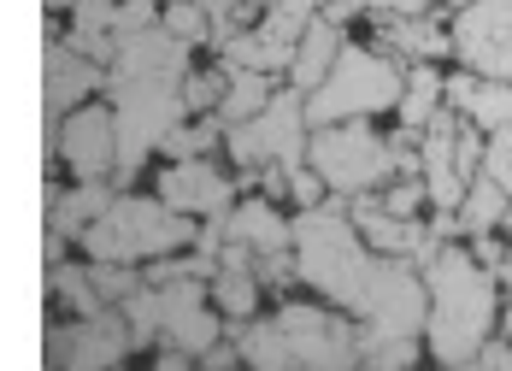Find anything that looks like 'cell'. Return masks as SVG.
<instances>
[{
    "label": "cell",
    "mask_w": 512,
    "mask_h": 371,
    "mask_svg": "<svg viewBox=\"0 0 512 371\" xmlns=\"http://www.w3.org/2000/svg\"><path fill=\"white\" fill-rule=\"evenodd\" d=\"M424 336L436 366L460 371L495 336V271L477 260L471 248H436L424 260Z\"/></svg>",
    "instance_id": "obj_1"
},
{
    "label": "cell",
    "mask_w": 512,
    "mask_h": 371,
    "mask_svg": "<svg viewBox=\"0 0 512 371\" xmlns=\"http://www.w3.org/2000/svg\"><path fill=\"white\" fill-rule=\"evenodd\" d=\"M359 360L377 371H401L418 360V336H424V277L401 254H377L365 271V295H359Z\"/></svg>",
    "instance_id": "obj_2"
},
{
    "label": "cell",
    "mask_w": 512,
    "mask_h": 371,
    "mask_svg": "<svg viewBox=\"0 0 512 371\" xmlns=\"http://www.w3.org/2000/svg\"><path fill=\"white\" fill-rule=\"evenodd\" d=\"M289 260L295 277L318 289L330 307L354 313L359 295H365V271H371V248L359 242L348 207H301V218L289 224Z\"/></svg>",
    "instance_id": "obj_3"
},
{
    "label": "cell",
    "mask_w": 512,
    "mask_h": 371,
    "mask_svg": "<svg viewBox=\"0 0 512 371\" xmlns=\"http://www.w3.org/2000/svg\"><path fill=\"white\" fill-rule=\"evenodd\" d=\"M118 313L130 324V342H136V348H142V342H165V348H177V354H189V360L224 336L218 307H212V295H206V277L136 283V289L118 301Z\"/></svg>",
    "instance_id": "obj_4"
},
{
    "label": "cell",
    "mask_w": 512,
    "mask_h": 371,
    "mask_svg": "<svg viewBox=\"0 0 512 371\" xmlns=\"http://www.w3.org/2000/svg\"><path fill=\"white\" fill-rule=\"evenodd\" d=\"M83 254L89 260H118L142 265L154 254H177L195 242V218L171 212L165 201H142V195H112L95 224H83Z\"/></svg>",
    "instance_id": "obj_5"
},
{
    "label": "cell",
    "mask_w": 512,
    "mask_h": 371,
    "mask_svg": "<svg viewBox=\"0 0 512 371\" xmlns=\"http://www.w3.org/2000/svg\"><path fill=\"white\" fill-rule=\"evenodd\" d=\"M401 65L377 48H348L336 53V65L307 89V130L312 124H342V118H377L401 101Z\"/></svg>",
    "instance_id": "obj_6"
},
{
    "label": "cell",
    "mask_w": 512,
    "mask_h": 371,
    "mask_svg": "<svg viewBox=\"0 0 512 371\" xmlns=\"http://www.w3.org/2000/svg\"><path fill=\"white\" fill-rule=\"evenodd\" d=\"M106 101H112V130H118V171L136 177L142 159L159 148L171 124H183V77H118L106 71Z\"/></svg>",
    "instance_id": "obj_7"
},
{
    "label": "cell",
    "mask_w": 512,
    "mask_h": 371,
    "mask_svg": "<svg viewBox=\"0 0 512 371\" xmlns=\"http://www.w3.org/2000/svg\"><path fill=\"white\" fill-rule=\"evenodd\" d=\"M307 165L324 177L330 195L354 201L395 177V142L371 130V118H342V124H312L307 130Z\"/></svg>",
    "instance_id": "obj_8"
},
{
    "label": "cell",
    "mask_w": 512,
    "mask_h": 371,
    "mask_svg": "<svg viewBox=\"0 0 512 371\" xmlns=\"http://www.w3.org/2000/svg\"><path fill=\"white\" fill-rule=\"evenodd\" d=\"M224 142H230V159L242 165V171H259V165H301L307 159V95L301 89H271V101L259 106L254 118H242V124H230L224 130Z\"/></svg>",
    "instance_id": "obj_9"
},
{
    "label": "cell",
    "mask_w": 512,
    "mask_h": 371,
    "mask_svg": "<svg viewBox=\"0 0 512 371\" xmlns=\"http://www.w3.org/2000/svg\"><path fill=\"white\" fill-rule=\"evenodd\" d=\"M277 342L289 366H312V371H342L359 366V324L342 318V307H312V301H289L277 307Z\"/></svg>",
    "instance_id": "obj_10"
},
{
    "label": "cell",
    "mask_w": 512,
    "mask_h": 371,
    "mask_svg": "<svg viewBox=\"0 0 512 371\" xmlns=\"http://www.w3.org/2000/svg\"><path fill=\"white\" fill-rule=\"evenodd\" d=\"M448 48L460 53L465 71L512 83V0H460Z\"/></svg>",
    "instance_id": "obj_11"
},
{
    "label": "cell",
    "mask_w": 512,
    "mask_h": 371,
    "mask_svg": "<svg viewBox=\"0 0 512 371\" xmlns=\"http://www.w3.org/2000/svg\"><path fill=\"white\" fill-rule=\"evenodd\" d=\"M130 348H136V342H130V324H124V313H118V307L83 313V318L59 324V330L48 336V360H53V366H77V371L118 366Z\"/></svg>",
    "instance_id": "obj_12"
},
{
    "label": "cell",
    "mask_w": 512,
    "mask_h": 371,
    "mask_svg": "<svg viewBox=\"0 0 512 371\" xmlns=\"http://www.w3.org/2000/svg\"><path fill=\"white\" fill-rule=\"evenodd\" d=\"M59 159L65 171H77L83 183H106L118 171V130H112V106H71L59 118Z\"/></svg>",
    "instance_id": "obj_13"
},
{
    "label": "cell",
    "mask_w": 512,
    "mask_h": 371,
    "mask_svg": "<svg viewBox=\"0 0 512 371\" xmlns=\"http://www.w3.org/2000/svg\"><path fill=\"white\" fill-rule=\"evenodd\" d=\"M159 201L183 218H224L236 201V183L212 165L206 154L195 159H171V171L159 177Z\"/></svg>",
    "instance_id": "obj_14"
},
{
    "label": "cell",
    "mask_w": 512,
    "mask_h": 371,
    "mask_svg": "<svg viewBox=\"0 0 512 371\" xmlns=\"http://www.w3.org/2000/svg\"><path fill=\"white\" fill-rule=\"evenodd\" d=\"M348 218H354V230H359V242L371 248V254H401V260H430L442 242L418 224V218H395V212H383L371 195H354L348 201Z\"/></svg>",
    "instance_id": "obj_15"
},
{
    "label": "cell",
    "mask_w": 512,
    "mask_h": 371,
    "mask_svg": "<svg viewBox=\"0 0 512 371\" xmlns=\"http://www.w3.org/2000/svg\"><path fill=\"white\" fill-rule=\"evenodd\" d=\"M442 101L471 118V130H507L512 124V83L501 77H477V71H454L442 77Z\"/></svg>",
    "instance_id": "obj_16"
},
{
    "label": "cell",
    "mask_w": 512,
    "mask_h": 371,
    "mask_svg": "<svg viewBox=\"0 0 512 371\" xmlns=\"http://www.w3.org/2000/svg\"><path fill=\"white\" fill-rule=\"evenodd\" d=\"M101 83H106V65H95L89 53H77L71 42L48 48V112L53 118H65L77 101H89Z\"/></svg>",
    "instance_id": "obj_17"
},
{
    "label": "cell",
    "mask_w": 512,
    "mask_h": 371,
    "mask_svg": "<svg viewBox=\"0 0 512 371\" xmlns=\"http://www.w3.org/2000/svg\"><path fill=\"white\" fill-rule=\"evenodd\" d=\"M224 236L254 248V254H283L289 248V218L271 207V201H242V207L224 212Z\"/></svg>",
    "instance_id": "obj_18"
},
{
    "label": "cell",
    "mask_w": 512,
    "mask_h": 371,
    "mask_svg": "<svg viewBox=\"0 0 512 371\" xmlns=\"http://www.w3.org/2000/svg\"><path fill=\"white\" fill-rule=\"evenodd\" d=\"M336 53H342V24H330V18L318 12L307 30L295 36V53H289V77H295V89H301V95L318 89V77L336 65Z\"/></svg>",
    "instance_id": "obj_19"
},
{
    "label": "cell",
    "mask_w": 512,
    "mask_h": 371,
    "mask_svg": "<svg viewBox=\"0 0 512 371\" xmlns=\"http://www.w3.org/2000/svg\"><path fill=\"white\" fill-rule=\"evenodd\" d=\"M383 18V42L395 53H412V59H442L448 48V30L436 24V18H424V12H377Z\"/></svg>",
    "instance_id": "obj_20"
},
{
    "label": "cell",
    "mask_w": 512,
    "mask_h": 371,
    "mask_svg": "<svg viewBox=\"0 0 512 371\" xmlns=\"http://www.w3.org/2000/svg\"><path fill=\"white\" fill-rule=\"evenodd\" d=\"M71 12V48L89 53L95 65H106L112 59V48H118V36H112V12H118V0H71L65 6Z\"/></svg>",
    "instance_id": "obj_21"
},
{
    "label": "cell",
    "mask_w": 512,
    "mask_h": 371,
    "mask_svg": "<svg viewBox=\"0 0 512 371\" xmlns=\"http://www.w3.org/2000/svg\"><path fill=\"white\" fill-rule=\"evenodd\" d=\"M224 65L230 71H265V77H277V71H289V42H277V36H265V30H230L224 42Z\"/></svg>",
    "instance_id": "obj_22"
},
{
    "label": "cell",
    "mask_w": 512,
    "mask_h": 371,
    "mask_svg": "<svg viewBox=\"0 0 512 371\" xmlns=\"http://www.w3.org/2000/svg\"><path fill=\"white\" fill-rule=\"evenodd\" d=\"M112 195H118V189H106V183H77V189H65V195L53 201V242H77L83 224H95Z\"/></svg>",
    "instance_id": "obj_23"
},
{
    "label": "cell",
    "mask_w": 512,
    "mask_h": 371,
    "mask_svg": "<svg viewBox=\"0 0 512 371\" xmlns=\"http://www.w3.org/2000/svg\"><path fill=\"white\" fill-rule=\"evenodd\" d=\"M436 106H442V71H436L430 59H418L407 77H401V101H395V112H401V124L418 136V130L436 118Z\"/></svg>",
    "instance_id": "obj_24"
},
{
    "label": "cell",
    "mask_w": 512,
    "mask_h": 371,
    "mask_svg": "<svg viewBox=\"0 0 512 371\" xmlns=\"http://www.w3.org/2000/svg\"><path fill=\"white\" fill-rule=\"evenodd\" d=\"M265 101H271V77H265V71H230V65H224V95L212 106L224 130L242 124V118H254Z\"/></svg>",
    "instance_id": "obj_25"
},
{
    "label": "cell",
    "mask_w": 512,
    "mask_h": 371,
    "mask_svg": "<svg viewBox=\"0 0 512 371\" xmlns=\"http://www.w3.org/2000/svg\"><path fill=\"white\" fill-rule=\"evenodd\" d=\"M501 212H507V189L495 183V177H471L460 195V207H454V218H460L465 236H477V230H501Z\"/></svg>",
    "instance_id": "obj_26"
},
{
    "label": "cell",
    "mask_w": 512,
    "mask_h": 371,
    "mask_svg": "<svg viewBox=\"0 0 512 371\" xmlns=\"http://www.w3.org/2000/svg\"><path fill=\"white\" fill-rule=\"evenodd\" d=\"M218 136H224V124H218V112H201L195 124H171V130L159 136V154H171V159H195V154H212V148H218Z\"/></svg>",
    "instance_id": "obj_27"
},
{
    "label": "cell",
    "mask_w": 512,
    "mask_h": 371,
    "mask_svg": "<svg viewBox=\"0 0 512 371\" xmlns=\"http://www.w3.org/2000/svg\"><path fill=\"white\" fill-rule=\"evenodd\" d=\"M53 289H59V301H65V313L83 318V313H101V289H95V277H89V265H53Z\"/></svg>",
    "instance_id": "obj_28"
},
{
    "label": "cell",
    "mask_w": 512,
    "mask_h": 371,
    "mask_svg": "<svg viewBox=\"0 0 512 371\" xmlns=\"http://www.w3.org/2000/svg\"><path fill=\"white\" fill-rule=\"evenodd\" d=\"M312 18H318V0H271V6H265V18H259V30L295 48V36L307 30Z\"/></svg>",
    "instance_id": "obj_29"
},
{
    "label": "cell",
    "mask_w": 512,
    "mask_h": 371,
    "mask_svg": "<svg viewBox=\"0 0 512 371\" xmlns=\"http://www.w3.org/2000/svg\"><path fill=\"white\" fill-rule=\"evenodd\" d=\"M159 24H165L177 42H189V48H195V42H212V18H206L201 0H165V6H159Z\"/></svg>",
    "instance_id": "obj_30"
},
{
    "label": "cell",
    "mask_w": 512,
    "mask_h": 371,
    "mask_svg": "<svg viewBox=\"0 0 512 371\" xmlns=\"http://www.w3.org/2000/svg\"><path fill=\"white\" fill-rule=\"evenodd\" d=\"M89 277H95V289H101L106 307H118V301L142 283V271H136V265H118V260H89Z\"/></svg>",
    "instance_id": "obj_31"
},
{
    "label": "cell",
    "mask_w": 512,
    "mask_h": 371,
    "mask_svg": "<svg viewBox=\"0 0 512 371\" xmlns=\"http://www.w3.org/2000/svg\"><path fill=\"white\" fill-rule=\"evenodd\" d=\"M218 95H224V71H183V112H189V118L212 112Z\"/></svg>",
    "instance_id": "obj_32"
},
{
    "label": "cell",
    "mask_w": 512,
    "mask_h": 371,
    "mask_svg": "<svg viewBox=\"0 0 512 371\" xmlns=\"http://www.w3.org/2000/svg\"><path fill=\"white\" fill-rule=\"evenodd\" d=\"M377 207L395 212V218H418V207H424V177L412 171V177H395L383 195H377Z\"/></svg>",
    "instance_id": "obj_33"
},
{
    "label": "cell",
    "mask_w": 512,
    "mask_h": 371,
    "mask_svg": "<svg viewBox=\"0 0 512 371\" xmlns=\"http://www.w3.org/2000/svg\"><path fill=\"white\" fill-rule=\"evenodd\" d=\"M483 177H495L512 195V124L507 130H489V142H483Z\"/></svg>",
    "instance_id": "obj_34"
},
{
    "label": "cell",
    "mask_w": 512,
    "mask_h": 371,
    "mask_svg": "<svg viewBox=\"0 0 512 371\" xmlns=\"http://www.w3.org/2000/svg\"><path fill=\"white\" fill-rule=\"evenodd\" d=\"M206 18H212V42H224L230 30H242L248 24V12H254L259 0H201Z\"/></svg>",
    "instance_id": "obj_35"
},
{
    "label": "cell",
    "mask_w": 512,
    "mask_h": 371,
    "mask_svg": "<svg viewBox=\"0 0 512 371\" xmlns=\"http://www.w3.org/2000/svg\"><path fill=\"white\" fill-rule=\"evenodd\" d=\"M283 189H289V195H295V207H318V201H324V195H330V189H324V177H318V171H312L307 159H301V165H289V171H283Z\"/></svg>",
    "instance_id": "obj_36"
},
{
    "label": "cell",
    "mask_w": 512,
    "mask_h": 371,
    "mask_svg": "<svg viewBox=\"0 0 512 371\" xmlns=\"http://www.w3.org/2000/svg\"><path fill=\"white\" fill-rule=\"evenodd\" d=\"M148 24H159V0H118L112 36H130V30H148Z\"/></svg>",
    "instance_id": "obj_37"
},
{
    "label": "cell",
    "mask_w": 512,
    "mask_h": 371,
    "mask_svg": "<svg viewBox=\"0 0 512 371\" xmlns=\"http://www.w3.org/2000/svg\"><path fill=\"white\" fill-rule=\"evenodd\" d=\"M471 366H489V371H512V342H495V336H483V348L471 354Z\"/></svg>",
    "instance_id": "obj_38"
},
{
    "label": "cell",
    "mask_w": 512,
    "mask_h": 371,
    "mask_svg": "<svg viewBox=\"0 0 512 371\" xmlns=\"http://www.w3.org/2000/svg\"><path fill=\"white\" fill-rule=\"evenodd\" d=\"M354 12H365V0H324V18L330 24H348Z\"/></svg>",
    "instance_id": "obj_39"
},
{
    "label": "cell",
    "mask_w": 512,
    "mask_h": 371,
    "mask_svg": "<svg viewBox=\"0 0 512 371\" xmlns=\"http://www.w3.org/2000/svg\"><path fill=\"white\" fill-rule=\"evenodd\" d=\"M371 12H430L436 0H365Z\"/></svg>",
    "instance_id": "obj_40"
},
{
    "label": "cell",
    "mask_w": 512,
    "mask_h": 371,
    "mask_svg": "<svg viewBox=\"0 0 512 371\" xmlns=\"http://www.w3.org/2000/svg\"><path fill=\"white\" fill-rule=\"evenodd\" d=\"M501 224H507V230H512V195H507V212H501Z\"/></svg>",
    "instance_id": "obj_41"
},
{
    "label": "cell",
    "mask_w": 512,
    "mask_h": 371,
    "mask_svg": "<svg viewBox=\"0 0 512 371\" xmlns=\"http://www.w3.org/2000/svg\"><path fill=\"white\" fill-rule=\"evenodd\" d=\"M48 6H53V12H65V6H71V0H48Z\"/></svg>",
    "instance_id": "obj_42"
},
{
    "label": "cell",
    "mask_w": 512,
    "mask_h": 371,
    "mask_svg": "<svg viewBox=\"0 0 512 371\" xmlns=\"http://www.w3.org/2000/svg\"><path fill=\"white\" fill-rule=\"evenodd\" d=\"M507 342H512V313H507Z\"/></svg>",
    "instance_id": "obj_43"
}]
</instances>
